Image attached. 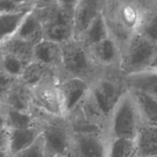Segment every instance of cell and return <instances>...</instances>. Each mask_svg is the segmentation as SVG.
Listing matches in <instances>:
<instances>
[{
    "label": "cell",
    "instance_id": "obj_1",
    "mask_svg": "<svg viewBox=\"0 0 157 157\" xmlns=\"http://www.w3.org/2000/svg\"><path fill=\"white\" fill-rule=\"evenodd\" d=\"M143 11V0L105 1L103 12L109 31L121 47L138 32Z\"/></svg>",
    "mask_w": 157,
    "mask_h": 157
},
{
    "label": "cell",
    "instance_id": "obj_2",
    "mask_svg": "<svg viewBox=\"0 0 157 157\" xmlns=\"http://www.w3.org/2000/svg\"><path fill=\"white\" fill-rule=\"evenodd\" d=\"M144 124L137 102L132 92L127 90L109 118L107 134L110 140H135Z\"/></svg>",
    "mask_w": 157,
    "mask_h": 157
},
{
    "label": "cell",
    "instance_id": "obj_3",
    "mask_svg": "<svg viewBox=\"0 0 157 157\" xmlns=\"http://www.w3.org/2000/svg\"><path fill=\"white\" fill-rule=\"evenodd\" d=\"M63 61L58 80L77 78L92 84L104 71L94 64L87 48L74 39L62 44Z\"/></svg>",
    "mask_w": 157,
    "mask_h": 157
},
{
    "label": "cell",
    "instance_id": "obj_4",
    "mask_svg": "<svg viewBox=\"0 0 157 157\" xmlns=\"http://www.w3.org/2000/svg\"><path fill=\"white\" fill-rule=\"evenodd\" d=\"M157 57V43L136 33L123 46L120 71L126 76L150 69Z\"/></svg>",
    "mask_w": 157,
    "mask_h": 157
},
{
    "label": "cell",
    "instance_id": "obj_5",
    "mask_svg": "<svg viewBox=\"0 0 157 157\" xmlns=\"http://www.w3.org/2000/svg\"><path fill=\"white\" fill-rule=\"evenodd\" d=\"M127 90L124 75L119 70H105L90 87L92 94L108 118Z\"/></svg>",
    "mask_w": 157,
    "mask_h": 157
},
{
    "label": "cell",
    "instance_id": "obj_6",
    "mask_svg": "<svg viewBox=\"0 0 157 157\" xmlns=\"http://www.w3.org/2000/svg\"><path fill=\"white\" fill-rule=\"evenodd\" d=\"M41 136L49 157H71L73 130L67 118L56 117L44 124Z\"/></svg>",
    "mask_w": 157,
    "mask_h": 157
},
{
    "label": "cell",
    "instance_id": "obj_7",
    "mask_svg": "<svg viewBox=\"0 0 157 157\" xmlns=\"http://www.w3.org/2000/svg\"><path fill=\"white\" fill-rule=\"evenodd\" d=\"M110 142L103 132H73L71 157H108Z\"/></svg>",
    "mask_w": 157,
    "mask_h": 157
},
{
    "label": "cell",
    "instance_id": "obj_8",
    "mask_svg": "<svg viewBox=\"0 0 157 157\" xmlns=\"http://www.w3.org/2000/svg\"><path fill=\"white\" fill-rule=\"evenodd\" d=\"M58 83L59 80L55 75L44 78L32 88L33 103L53 116L64 117Z\"/></svg>",
    "mask_w": 157,
    "mask_h": 157
},
{
    "label": "cell",
    "instance_id": "obj_9",
    "mask_svg": "<svg viewBox=\"0 0 157 157\" xmlns=\"http://www.w3.org/2000/svg\"><path fill=\"white\" fill-rule=\"evenodd\" d=\"M87 49L94 64L101 70H119L121 47L111 35Z\"/></svg>",
    "mask_w": 157,
    "mask_h": 157
},
{
    "label": "cell",
    "instance_id": "obj_10",
    "mask_svg": "<svg viewBox=\"0 0 157 157\" xmlns=\"http://www.w3.org/2000/svg\"><path fill=\"white\" fill-rule=\"evenodd\" d=\"M90 83L81 78H69L59 81L58 87L64 117H68L79 106L90 91Z\"/></svg>",
    "mask_w": 157,
    "mask_h": 157
},
{
    "label": "cell",
    "instance_id": "obj_11",
    "mask_svg": "<svg viewBox=\"0 0 157 157\" xmlns=\"http://www.w3.org/2000/svg\"><path fill=\"white\" fill-rule=\"evenodd\" d=\"M105 1L78 0L74 17L75 39H78L103 11Z\"/></svg>",
    "mask_w": 157,
    "mask_h": 157
},
{
    "label": "cell",
    "instance_id": "obj_12",
    "mask_svg": "<svg viewBox=\"0 0 157 157\" xmlns=\"http://www.w3.org/2000/svg\"><path fill=\"white\" fill-rule=\"evenodd\" d=\"M0 105L19 111L30 113L33 104L32 88L18 80L5 94L0 96Z\"/></svg>",
    "mask_w": 157,
    "mask_h": 157
},
{
    "label": "cell",
    "instance_id": "obj_13",
    "mask_svg": "<svg viewBox=\"0 0 157 157\" xmlns=\"http://www.w3.org/2000/svg\"><path fill=\"white\" fill-rule=\"evenodd\" d=\"M33 61L48 66L59 77L62 67V45L50 40L44 39L34 47Z\"/></svg>",
    "mask_w": 157,
    "mask_h": 157
},
{
    "label": "cell",
    "instance_id": "obj_14",
    "mask_svg": "<svg viewBox=\"0 0 157 157\" xmlns=\"http://www.w3.org/2000/svg\"><path fill=\"white\" fill-rule=\"evenodd\" d=\"M124 81L130 90L140 92L157 101V71L147 69L139 73L124 76Z\"/></svg>",
    "mask_w": 157,
    "mask_h": 157
},
{
    "label": "cell",
    "instance_id": "obj_15",
    "mask_svg": "<svg viewBox=\"0 0 157 157\" xmlns=\"http://www.w3.org/2000/svg\"><path fill=\"white\" fill-rule=\"evenodd\" d=\"M10 136V154L12 157L33 145L41 136L43 126H35L26 129L9 130Z\"/></svg>",
    "mask_w": 157,
    "mask_h": 157
},
{
    "label": "cell",
    "instance_id": "obj_16",
    "mask_svg": "<svg viewBox=\"0 0 157 157\" xmlns=\"http://www.w3.org/2000/svg\"><path fill=\"white\" fill-rule=\"evenodd\" d=\"M134 142L136 157L157 156V127L144 122Z\"/></svg>",
    "mask_w": 157,
    "mask_h": 157
},
{
    "label": "cell",
    "instance_id": "obj_17",
    "mask_svg": "<svg viewBox=\"0 0 157 157\" xmlns=\"http://www.w3.org/2000/svg\"><path fill=\"white\" fill-rule=\"evenodd\" d=\"M1 107V126L9 130L26 129L40 125L31 115L30 113L19 111L9 108L6 106Z\"/></svg>",
    "mask_w": 157,
    "mask_h": 157
},
{
    "label": "cell",
    "instance_id": "obj_18",
    "mask_svg": "<svg viewBox=\"0 0 157 157\" xmlns=\"http://www.w3.org/2000/svg\"><path fill=\"white\" fill-rule=\"evenodd\" d=\"M15 37L36 45L44 39V28L42 21L32 11L29 14Z\"/></svg>",
    "mask_w": 157,
    "mask_h": 157
},
{
    "label": "cell",
    "instance_id": "obj_19",
    "mask_svg": "<svg viewBox=\"0 0 157 157\" xmlns=\"http://www.w3.org/2000/svg\"><path fill=\"white\" fill-rule=\"evenodd\" d=\"M33 10L0 14V43L15 37L26 17Z\"/></svg>",
    "mask_w": 157,
    "mask_h": 157
},
{
    "label": "cell",
    "instance_id": "obj_20",
    "mask_svg": "<svg viewBox=\"0 0 157 157\" xmlns=\"http://www.w3.org/2000/svg\"><path fill=\"white\" fill-rule=\"evenodd\" d=\"M144 11L138 33L157 41V1L143 0Z\"/></svg>",
    "mask_w": 157,
    "mask_h": 157
},
{
    "label": "cell",
    "instance_id": "obj_21",
    "mask_svg": "<svg viewBox=\"0 0 157 157\" xmlns=\"http://www.w3.org/2000/svg\"><path fill=\"white\" fill-rule=\"evenodd\" d=\"M103 11L89 26L88 29L80 36L78 39H77L81 41L87 48L106 39L110 35Z\"/></svg>",
    "mask_w": 157,
    "mask_h": 157
},
{
    "label": "cell",
    "instance_id": "obj_22",
    "mask_svg": "<svg viewBox=\"0 0 157 157\" xmlns=\"http://www.w3.org/2000/svg\"><path fill=\"white\" fill-rule=\"evenodd\" d=\"M33 44L17 37H13L2 43H0V52L10 54L29 64L33 61Z\"/></svg>",
    "mask_w": 157,
    "mask_h": 157
},
{
    "label": "cell",
    "instance_id": "obj_23",
    "mask_svg": "<svg viewBox=\"0 0 157 157\" xmlns=\"http://www.w3.org/2000/svg\"><path fill=\"white\" fill-rule=\"evenodd\" d=\"M51 75H55L58 77L56 71L48 66L33 61L26 65L20 81L28 87L33 88L44 78Z\"/></svg>",
    "mask_w": 157,
    "mask_h": 157
},
{
    "label": "cell",
    "instance_id": "obj_24",
    "mask_svg": "<svg viewBox=\"0 0 157 157\" xmlns=\"http://www.w3.org/2000/svg\"><path fill=\"white\" fill-rule=\"evenodd\" d=\"M130 91L132 92L137 102L144 122L157 127L156 100L140 92L135 91V90H130Z\"/></svg>",
    "mask_w": 157,
    "mask_h": 157
},
{
    "label": "cell",
    "instance_id": "obj_25",
    "mask_svg": "<svg viewBox=\"0 0 157 157\" xmlns=\"http://www.w3.org/2000/svg\"><path fill=\"white\" fill-rule=\"evenodd\" d=\"M44 39L50 40L60 44H64L75 39L73 26L61 24L44 25Z\"/></svg>",
    "mask_w": 157,
    "mask_h": 157
},
{
    "label": "cell",
    "instance_id": "obj_26",
    "mask_svg": "<svg viewBox=\"0 0 157 157\" xmlns=\"http://www.w3.org/2000/svg\"><path fill=\"white\" fill-rule=\"evenodd\" d=\"M0 71L14 78L20 79L27 64L10 54L0 52Z\"/></svg>",
    "mask_w": 157,
    "mask_h": 157
},
{
    "label": "cell",
    "instance_id": "obj_27",
    "mask_svg": "<svg viewBox=\"0 0 157 157\" xmlns=\"http://www.w3.org/2000/svg\"><path fill=\"white\" fill-rule=\"evenodd\" d=\"M108 157H136L134 140L127 139L110 140Z\"/></svg>",
    "mask_w": 157,
    "mask_h": 157
},
{
    "label": "cell",
    "instance_id": "obj_28",
    "mask_svg": "<svg viewBox=\"0 0 157 157\" xmlns=\"http://www.w3.org/2000/svg\"><path fill=\"white\" fill-rule=\"evenodd\" d=\"M35 2L36 1L1 0L0 1V14L33 10L35 6Z\"/></svg>",
    "mask_w": 157,
    "mask_h": 157
},
{
    "label": "cell",
    "instance_id": "obj_29",
    "mask_svg": "<svg viewBox=\"0 0 157 157\" xmlns=\"http://www.w3.org/2000/svg\"><path fill=\"white\" fill-rule=\"evenodd\" d=\"M12 157H49L44 148L42 136H40L36 142L29 148L17 153Z\"/></svg>",
    "mask_w": 157,
    "mask_h": 157
},
{
    "label": "cell",
    "instance_id": "obj_30",
    "mask_svg": "<svg viewBox=\"0 0 157 157\" xmlns=\"http://www.w3.org/2000/svg\"><path fill=\"white\" fill-rule=\"evenodd\" d=\"M0 78H1V85H0V96L5 94L12 86L16 82L17 78H14L3 72L0 71Z\"/></svg>",
    "mask_w": 157,
    "mask_h": 157
},
{
    "label": "cell",
    "instance_id": "obj_31",
    "mask_svg": "<svg viewBox=\"0 0 157 157\" xmlns=\"http://www.w3.org/2000/svg\"><path fill=\"white\" fill-rule=\"evenodd\" d=\"M150 68L152 69H154V70H156L157 71V57L156 58H155L154 61L153 62V64H152L151 67H150Z\"/></svg>",
    "mask_w": 157,
    "mask_h": 157
},
{
    "label": "cell",
    "instance_id": "obj_32",
    "mask_svg": "<svg viewBox=\"0 0 157 157\" xmlns=\"http://www.w3.org/2000/svg\"><path fill=\"white\" fill-rule=\"evenodd\" d=\"M151 157H157V156H151Z\"/></svg>",
    "mask_w": 157,
    "mask_h": 157
},
{
    "label": "cell",
    "instance_id": "obj_33",
    "mask_svg": "<svg viewBox=\"0 0 157 157\" xmlns=\"http://www.w3.org/2000/svg\"><path fill=\"white\" fill-rule=\"evenodd\" d=\"M156 43H157V41H156Z\"/></svg>",
    "mask_w": 157,
    "mask_h": 157
}]
</instances>
